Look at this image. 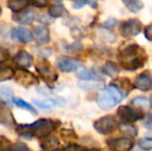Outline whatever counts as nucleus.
Listing matches in <instances>:
<instances>
[{
    "instance_id": "obj_1",
    "label": "nucleus",
    "mask_w": 152,
    "mask_h": 151,
    "mask_svg": "<svg viewBox=\"0 0 152 151\" xmlns=\"http://www.w3.org/2000/svg\"><path fill=\"white\" fill-rule=\"evenodd\" d=\"M118 59L124 69L134 71L144 66L147 61V55L139 44H129L120 49Z\"/></svg>"
},
{
    "instance_id": "obj_2",
    "label": "nucleus",
    "mask_w": 152,
    "mask_h": 151,
    "mask_svg": "<svg viewBox=\"0 0 152 151\" xmlns=\"http://www.w3.org/2000/svg\"><path fill=\"white\" fill-rule=\"evenodd\" d=\"M125 95L121 92V90L116 85L110 84L109 86L104 87L100 90L99 94L97 95V98H96V103L100 109L108 111V110L116 107L119 103H121Z\"/></svg>"
},
{
    "instance_id": "obj_3",
    "label": "nucleus",
    "mask_w": 152,
    "mask_h": 151,
    "mask_svg": "<svg viewBox=\"0 0 152 151\" xmlns=\"http://www.w3.org/2000/svg\"><path fill=\"white\" fill-rule=\"evenodd\" d=\"M28 127L32 131L34 136L40 138H46L48 136H51V133L58 127L59 121H55L52 119L40 118L38 120L34 121L31 124H27Z\"/></svg>"
},
{
    "instance_id": "obj_4",
    "label": "nucleus",
    "mask_w": 152,
    "mask_h": 151,
    "mask_svg": "<svg viewBox=\"0 0 152 151\" xmlns=\"http://www.w3.org/2000/svg\"><path fill=\"white\" fill-rule=\"evenodd\" d=\"M35 69L37 71L38 76L49 85L52 87L53 85L56 83L57 79H58V74H57L55 67L47 60L46 58L40 59L35 65Z\"/></svg>"
},
{
    "instance_id": "obj_5",
    "label": "nucleus",
    "mask_w": 152,
    "mask_h": 151,
    "mask_svg": "<svg viewBox=\"0 0 152 151\" xmlns=\"http://www.w3.org/2000/svg\"><path fill=\"white\" fill-rule=\"evenodd\" d=\"M93 127L98 133L108 136L119 128V122L115 116L107 115V116H102L94 121Z\"/></svg>"
},
{
    "instance_id": "obj_6",
    "label": "nucleus",
    "mask_w": 152,
    "mask_h": 151,
    "mask_svg": "<svg viewBox=\"0 0 152 151\" xmlns=\"http://www.w3.org/2000/svg\"><path fill=\"white\" fill-rule=\"evenodd\" d=\"M117 116L122 120V122L134 123L141 119H144L145 115L142 110L132 108L130 106H120L116 111Z\"/></svg>"
},
{
    "instance_id": "obj_7",
    "label": "nucleus",
    "mask_w": 152,
    "mask_h": 151,
    "mask_svg": "<svg viewBox=\"0 0 152 151\" xmlns=\"http://www.w3.org/2000/svg\"><path fill=\"white\" fill-rule=\"evenodd\" d=\"M143 30L142 23L138 19H129L122 22L119 26V31L121 35L125 38L134 37L141 33Z\"/></svg>"
},
{
    "instance_id": "obj_8",
    "label": "nucleus",
    "mask_w": 152,
    "mask_h": 151,
    "mask_svg": "<svg viewBox=\"0 0 152 151\" xmlns=\"http://www.w3.org/2000/svg\"><path fill=\"white\" fill-rule=\"evenodd\" d=\"M106 144L111 151H130L134 146V142L129 137L111 138L107 140Z\"/></svg>"
},
{
    "instance_id": "obj_9",
    "label": "nucleus",
    "mask_w": 152,
    "mask_h": 151,
    "mask_svg": "<svg viewBox=\"0 0 152 151\" xmlns=\"http://www.w3.org/2000/svg\"><path fill=\"white\" fill-rule=\"evenodd\" d=\"M82 66V62L78 59L67 56H60L56 60V67L63 73H72L78 71Z\"/></svg>"
},
{
    "instance_id": "obj_10",
    "label": "nucleus",
    "mask_w": 152,
    "mask_h": 151,
    "mask_svg": "<svg viewBox=\"0 0 152 151\" xmlns=\"http://www.w3.org/2000/svg\"><path fill=\"white\" fill-rule=\"evenodd\" d=\"M14 79L18 84L22 85L23 87H26V88L38 84L37 77L35 75H33L32 73H30V71H26V69H17Z\"/></svg>"
},
{
    "instance_id": "obj_11",
    "label": "nucleus",
    "mask_w": 152,
    "mask_h": 151,
    "mask_svg": "<svg viewBox=\"0 0 152 151\" xmlns=\"http://www.w3.org/2000/svg\"><path fill=\"white\" fill-rule=\"evenodd\" d=\"M134 84V88L143 92H148L152 90V75L149 71H144L136 77Z\"/></svg>"
},
{
    "instance_id": "obj_12",
    "label": "nucleus",
    "mask_w": 152,
    "mask_h": 151,
    "mask_svg": "<svg viewBox=\"0 0 152 151\" xmlns=\"http://www.w3.org/2000/svg\"><path fill=\"white\" fill-rule=\"evenodd\" d=\"M32 34H33V36L38 44H46L51 39L50 31H49L48 27L42 24L33 26V28H32Z\"/></svg>"
},
{
    "instance_id": "obj_13",
    "label": "nucleus",
    "mask_w": 152,
    "mask_h": 151,
    "mask_svg": "<svg viewBox=\"0 0 152 151\" xmlns=\"http://www.w3.org/2000/svg\"><path fill=\"white\" fill-rule=\"evenodd\" d=\"M10 36L14 40L23 42V44H28L33 38V34L29 29L25 27H15L12 29Z\"/></svg>"
},
{
    "instance_id": "obj_14",
    "label": "nucleus",
    "mask_w": 152,
    "mask_h": 151,
    "mask_svg": "<svg viewBox=\"0 0 152 151\" xmlns=\"http://www.w3.org/2000/svg\"><path fill=\"white\" fill-rule=\"evenodd\" d=\"M12 60H14V63L19 69H26L32 65V63H33V57L28 52H26L24 50H21L15 55Z\"/></svg>"
},
{
    "instance_id": "obj_15",
    "label": "nucleus",
    "mask_w": 152,
    "mask_h": 151,
    "mask_svg": "<svg viewBox=\"0 0 152 151\" xmlns=\"http://www.w3.org/2000/svg\"><path fill=\"white\" fill-rule=\"evenodd\" d=\"M0 123L7 126H12L16 124V120H15L12 113L8 106L6 105L5 101L0 99Z\"/></svg>"
},
{
    "instance_id": "obj_16",
    "label": "nucleus",
    "mask_w": 152,
    "mask_h": 151,
    "mask_svg": "<svg viewBox=\"0 0 152 151\" xmlns=\"http://www.w3.org/2000/svg\"><path fill=\"white\" fill-rule=\"evenodd\" d=\"M32 103L35 106H37L38 108L44 110H51L52 108H54L55 106H64L65 105V101L61 97L58 98H47L44 101H38V99H32Z\"/></svg>"
},
{
    "instance_id": "obj_17",
    "label": "nucleus",
    "mask_w": 152,
    "mask_h": 151,
    "mask_svg": "<svg viewBox=\"0 0 152 151\" xmlns=\"http://www.w3.org/2000/svg\"><path fill=\"white\" fill-rule=\"evenodd\" d=\"M34 12L31 9H25L21 12H15L12 15V19L17 23H20L23 25H29L34 20Z\"/></svg>"
},
{
    "instance_id": "obj_18",
    "label": "nucleus",
    "mask_w": 152,
    "mask_h": 151,
    "mask_svg": "<svg viewBox=\"0 0 152 151\" xmlns=\"http://www.w3.org/2000/svg\"><path fill=\"white\" fill-rule=\"evenodd\" d=\"M112 84L116 85L119 89L121 90V92L123 93L124 95H128V93L134 88V84L130 82V80L128 78H125V77H121V78H118L117 80H115Z\"/></svg>"
},
{
    "instance_id": "obj_19",
    "label": "nucleus",
    "mask_w": 152,
    "mask_h": 151,
    "mask_svg": "<svg viewBox=\"0 0 152 151\" xmlns=\"http://www.w3.org/2000/svg\"><path fill=\"white\" fill-rule=\"evenodd\" d=\"M77 77L79 79L83 81H102V77H99L97 74H95V71H91V69H87L84 67H80V69L77 71Z\"/></svg>"
},
{
    "instance_id": "obj_20",
    "label": "nucleus",
    "mask_w": 152,
    "mask_h": 151,
    "mask_svg": "<svg viewBox=\"0 0 152 151\" xmlns=\"http://www.w3.org/2000/svg\"><path fill=\"white\" fill-rule=\"evenodd\" d=\"M59 145V141L54 136H48L46 138L40 139V147L46 151L56 150Z\"/></svg>"
},
{
    "instance_id": "obj_21",
    "label": "nucleus",
    "mask_w": 152,
    "mask_h": 151,
    "mask_svg": "<svg viewBox=\"0 0 152 151\" xmlns=\"http://www.w3.org/2000/svg\"><path fill=\"white\" fill-rule=\"evenodd\" d=\"M97 33H98V36H99L100 39L102 42H115L117 39V36L110 28L106 26H100L97 28Z\"/></svg>"
},
{
    "instance_id": "obj_22",
    "label": "nucleus",
    "mask_w": 152,
    "mask_h": 151,
    "mask_svg": "<svg viewBox=\"0 0 152 151\" xmlns=\"http://www.w3.org/2000/svg\"><path fill=\"white\" fill-rule=\"evenodd\" d=\"M119 65L114 61H107L104 65L102 67V73L110 78H116L119 74Z\"/></svg>"
},
{
    "instance_id": "obj_23",
    "label": "nucleus",
    "mask_w": 152,
    "mask_h": 151,
    "mask_svg": "<svg viewBox=\"0 0 152 151\" xmlns=\"http://www.w3.org/2000/svg\"><path fill=\"white\" fill-rule=\"evenodd\" d=\"M130 105L142 111H148L151 108V101L145 96H136L130 101Z\"/></svg>"
},
{
    "instance_id": "obj_24",
    "label": "nucleus",
    "mask_w": 152,
    "mask_h": 151,
    "mask_svg": "<svg viewBox=\"0 0 152 151\" xmlns=\"http://www.w3.org/2000/svg\"><path fill=\"white\" fill-rule=\"evenodd\" d=\"M29 4V0H8L7 7L14 12H21L26 9Z\"/></svg>"
},
{
    "instance_id": "obj_25",
    "label": "nucleus",
    "mask_w": 152,
    "mask_h": 151,
    "mask_svg": "<svg viewBox=\"0 0 152 151\" xmlns=\"http://www.w3.org/2000/svg\"><path fill=\"white\" fill-rule=\"evenodd\" d=\"M119 129L122 133L125 135V137L134 138L138 136V128L134 124L129 122H121L119 123Z\"/></svg>"
},
{
    "instance_id": "obj_26",
    "label": "nucleus",
    "mask_w": 152,
    "mask_h": 151,
    "mask_svg": "<svg viewBox=\"0 0 152 151\" xmlns=\"http://www.w3.org/2000/svg\"><path fill=\"white\" fill-rule=\"evenodd\" d=\"M79 87L86 91H92V90H102L104 88L102 81H83L79 82Z\"/></svg>"
},
{
    "instance_id": "obj_27",
    "label": "nucleus",
    "mask_w": 152,
    "mask_h": 151,
    "mask_svg": "<svg viewBox=\"0 0 152 151\" xmlns=\"http://www.w3.org/2000/svg\"><path fill=\"white\" fill-rule=\"evenodd\" d=\"M122 2L126 6V8L134 14L139 12L144 7V3H143L142 0H122Z\"/></svg>"
},
{
    "instance_id": "obj_28",
    "label": "nucleus",
    "mask_w": 152,
    "mask_h": 151,
    "mask_svg": "<svg viewBox=\"0 0 152 151\" xmlns=\"http://www.w3.org/2000/svg\"><path fill=\"white\" fill-rule=\"evenodd\" d=\"M15 74H16V71L12 66L0 63V82L10 80V79L15 77Z\"/></svg>"
},
{
    "instance_id": "obj_29",
    "label": "nucleus",
    "mask_w": 152,
    "mask_h": 151,
    "mask_svg": "<svg viewBox=\"0 0 152 151\" xmlns=\"http://www.w3.org/2000/svg\"><path fill=\"white\" fill-rule=\"evenodd\" d=\"M67 14L68 12L66 10V8L61 4H55L49 8V15L52 18H62Z\"/></svg>"
},
{
    "instance_id": "obj_30",
    "label": "nucleus",
    "mask_w": 152,
    "mask_h": 151,
    "mask_svg": "<svg viewBox=\"0 0 152 151\" xmlns=\"http://www.w3.org/2000/svg\"><path fill=\"white\" fill-rule=\"evenodd\" d=\"M12 103L15 104V105L17 106V107L21 108V109H24L26 110V111L30 112V113H32L33 115H36L37 114V111H36L35 109H34L33 107L30 105L29 103H27V101H23L22 98H19V97H12Z\"/></svg>"
},
{
    "instance_id": "obj_31",
    "label": "nucleus",
    "mask_w": 152,
    "mask_h": 151,
    "mask_svg": "<svg viewBox=\"0 0 152 151\" xmlns=\"http://www.w3.org/2000/svg\"><path fill=\"white\" fill-rule=\"evenodd\" d=\"M138 145L143 150H152V138H142L138 141Z\"/></svg>"
},
{
    "instance_id": "obj_32",
    "label": "nucleus",
    "mask_w": 152,
    "mask_h": 151,
    "mask_svg": "<svg viewBox=\"0 0 152 151\" xmlns=\"http://www.w3.org/2000/svg\"><path fill=\"white\" fill-rule=\"evenodd\" d=\"M82 49H83V44H81V42H79V40H76L75 42H72V44H68V46L66 47V51H67L68 53H72V54L79 53L80 51H82Z\"/></svg>"
},
{
    "instance_id": "obj_33",
    "label": "nucleus",
    "mask_w": 152,
    "mask_h": 151,
    "mask_svg": "<svg viewBox=\"0 0 152 151\" xmlns=\"http://www.w3.org/2000/svg\"><path fill=\"white\" fill-rule=\"evenodd\" d=\"M12 143L4 136L0 135V151H10Z\"/></svg>"
},
{
    "instance_id": "obj_34",
    "label": "nucleus",
    "mask_w": 152,
    "mask_h": 151,
    "mask_svg": "<svg viewBox=\"0 0 152 151\" xmlns=\"http://www.w3.org/2000/svg\"><path fill=\"white\" fill-rule=\"evenodd\" d=\"M0 97L4 99H12L14 92L10 87H0Z\"/></svg>"
},
{
    "instance_id": "obj_35",
    "label": "nucleus",
    "mask_w": 152,
    "mask_h": 151,
    "mask_svg": "<svg viewBox=\"0 0 152 151\" xmlns=\"http://www.w3.org/2000/svg\"><path fill=\"white\" fill-rule=\"evenodd\" d=\"M55 151H86V149L81 145H78V144H68L65 147L59 148V149H56Z\"/></svg>"
},
{
    "instance_id": "obj_36",
    "label": "nucleus",
    "mask_w": 152,
    "mask_h": 151,
    "mask_svg": "<svg viewBox=\"0 0 152 151\" xmlns=\"http://www.w3.org/2000/svg\"><path fill=\"white\" fill-rule=\"evenodd\" d=\"M10 58V51L4 47L0 46V63H3Z\"/></svg>"
},
{
    "instance_id": "obj_37",
    "label": "nucleus",
    "mask_w": 152,
    "mask_h": 151,
    "mask_svg": "<svg viewBox=\"0 0 152 151\" xmlns=\"http://www.w3.org/2000/svg\"><path fill=\"white\" fill-rule=\"evenodd\" d=\"M10 151H30L28 146L23 142H17V143L12 144Z\"/></svg>"
},
{
    "instance_id": "obj_38",
    "label": "nucleus",
    "mask_w": 152,
    "mask_h": 151,
    "mask_svg": "<svg viewBox=\"0 0 152 151\" xmlns=\"http://www.w3.org/2000/svg\"><path fill=\"white\" fill-rule=\"evenodd\" d=\"M29 1H30V3L32 5L35 6V7H38V8L47 7L49 4L48 0H29Z\"/></svg>"
},
{
    "instance_id": "obj_39",
    "label": "nucleus",
    "mask_w": 152,
    "mask_h": 151,
    "mask_svg": "<svg viewBox=\"0 0 152 151\" xmlns=\"http://www.w3.org/2000/svg\"><path fill=\"white\" fill-rule=\"evenodd\" d=\"M143 125H144L145 128L152 131V114H147L146 116L144 117Z\"/></svg>"
},
{
    "instance_id": "obj_40",
    "label": "nucleus",
    "mask_w": 152,
    "mask_h": 151,
    "mask_svg": "<svg viewBox=\"0 0 152 151\" xmlns=\"http://www.w3.org/2000/svg\"><path fill=\"white\" fill-rule=\"evenodd\" d=\"M144 35H145V37H146L147 39L152 42V24H149V25H147V26L145 27Z\"/></svg>"
},
{
    "instance_id": "obj_41",
    "label": "nucleus",
    "mask_w": 152,
    "mask_h": 151,
    "mask_svg": "<svg viewBox=\"0 0 152 151\" xmlns=\"http://www.w3.org/2000/svg\"><path fill=\"white\" fill-rule=\"evenodd\" d=\"M85 4H87L86 0H74V1H72V7H74L75 9H80Z\"/></svg>"
},
{
    "instance_id": "obj_42",
    "label": "nucleus",
    "mask_w": 152,
    "mask_h": 151,
    "mask_svg": "<svg viewBox=\"0 0 152 151\" xmlns=\"http://www.w3.org/2000/svg\"><path fill=\"white\" fill-rule=\"evenodd\" d=\"M117 24H118V21H117L116 19H113V18L108 19V20L104 21V26L108 27V28H110V27L116 26Z\"/></svg>"
},
{
    "instance_id": "obj_43",
    "label": "nucleus",
    "mask_w": 152,
    "mask_h": 151,
    "mask_svg": "<svg viewBox=\"0 0 152 151\" xmlns=\"http://www.w3.org/2000/svg\"><path fill=\"white\" fill-rule=\"evenodd\" d=\"M86 1H87V4H89L92 8H97L98 0H86Z\"/></svg>"
},
{
    "instance_id": "obj_44",
    "label": "nucleus",
    "mask_w": 152,
    "mask_h": 151,
    "mask_svg": "<svg viewBox=\"0 0 152 151\" xmlns=\"http://www.w3.org/2000/svg\"><path fill=\"white\" fill-rule=\"evenodd\" d=\"M53 1H56V2H61V1H63V0H53Z\"/></svg>"
},
{
    "instance_id": "obj_45",
    "label": "nucleus",
    "mask_w": 152,
    "mask_h": 151,
    "mask_svg": "<svg viewBox=\"0 0 152 151\" xmlns=\"http://www.w3.org/2000/svg\"><path fill=\"white\" fill-rule=\"evenodd\" d=\"M1 14H2V8H1V6H0V16H1Z\"/></svg>"
},
{
    "instance_id": "obj_46",
    "label": "nucleus",
    "mask_w": 152,
    "mask_h": 151,
    "mask_svg": "<svg viewBox=\"0 0 152 151\" xmlns=\"http://www.w3.org/2000/svg\"><path fill=\"white\" fill-rule=\"evenodd\" d=\"M150 101H151V103H152V94H151V97H150Z\"/></svg>"
}]
</instances>
